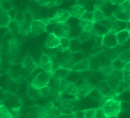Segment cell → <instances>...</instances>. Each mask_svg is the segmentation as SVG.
Wrapping results in <instances>:
<instances>
[{
    "label": "cell",
    "instance_id": "cell-1",
    "mask_svg": "<svg viewBox=\"0 0 130 118\" xmlns=\"http://www.w3.org/2000/svg\"><path fill=\"white\" fill-rule=\"evenodd\" d=\"M100 108L107 118H117L122 111L121 101L116 98H110L106 100Z\"/></svg>",
    "mask_w": 130,
    "mask_h": 118
},
{
    "label": "cell",
    "instance_id": "cell-2",
    "mask_svg": "<svg viewBox=\"0 0 130 118\" xmlns=\"http://www.w3.org/2000/svg\"><path fill=\"white\" fill-rule=\"evenodd\" d=\"M53 73L41 71L37 74L29 84L32 87L37 90H40L45 87H47L52 79Z\"/></svg>",
    "mask_w": 130,
    "mask_h": 118
},
{
    "label": "cell",
    "instance_id": "cell-3",
    "mask_svg": "<svg viewBox=\"0 0 130 118\" xmlns=\"http://www.w3.org/2000/svg\"><path fill=\"white\" fill-rule=\"evenodd\" d=\"M112 16L121 22H130V1H125L123 3L117 6L113 12Z\"/></svg>",
    "mask_w": 130,
    "mask_h": 118
},
{
    "label": "cell",
    "instance_id": "cell-4",
    "mask_svg": "<svg viewBox=\"0 0 130 118\" xmlns=\"http://www.w3.org/2000/svg\"><path fill=\"white\" fill-rule=\"evenodd\" d=\"M95 89H96V87L94 84H93L88 81H85L78 87L76 95H75V98L77 100H82L84 97L90 95Z\"/></svg>",
    "mask_w": 130,
    "mask_h": 118
},
{
    "label": "cell",
    "instance_id": "cell-5",
    "mask_svg": "<svg viewBox=\"0 0 130 118\" xmlns=\"http://www.w3.org/2000/svg\"><path fill=\"white\" fill-rule=\"evenodd\" d=\"M38 67L41 70H43V71L51 72V73L54 74V63L53 61V58L51 55H49L46 53H42L39 58V62H38Z\"/></svg>",
    "mask_w": 130,
    "mask_h": 118
},
{
    "label": "cell",
    "instance_id": "cell-6",
    "mask_svg": "<svg viewBox=\"0 0 130 118\" xmlns=\"http://www.w3.org/2000/svg\"><path fill=\"white\" fill-rule=\"evenodd\" d=\"M71 15L67 9H60L55 12L53 17L47 19V25H56L60 23H65L70 19Z\"/></svg>",
    "mask_w": 130,
    "mask_h": 118
},
{
    "label": "cell",
    "instance_id": "cell-7",
    "mask_svg": "<svg viewBox=\"0 0 130 118\" xmlns=\"http://www.w3.org/2000/svg\"><path fill=\"white\" fill-rule=\"evenodd\" d=\"M47 25H47V20L35 19L34 20H32L31 23L30 32L35 35H39L47 30Z\"/></svg>",
    "mask_w": 130,
    "mask_h": 118
},
{
    "label": "cell",
    "instance_id": "cell-8",
    "mask_svg": "<svg viewBox=\"0 0 130 118\" xmlns=\"http://www.w3.org/2000/svg\"><path fill=\"white\" fill-rule=\"evenodd\" d=\"M71 26L67 22L65 23H60L54 25L52 33H54L56 36H57L59 38H68V36L71 34Z\"/></svg>",
    "mask_w": 130,
    "mask_h": 118
},
{
    "label": "cell",
    "instance_id": "cell-9",
    "mask_svg": "<svg viewBox=\"0 0 130 118\" xmlns=\"http://www.w3.org/2000/svg\"><path fill=\"white\" fill-rule=\"evenodd\" d=\"M47 118H57L66 115L64 112L54 103L48 102L44 106Z\"/></svg>",
    "mask_w": 130,
    "mask_h": 118
},
{
    "label": "cell",
    "instance_id": "cell-10",
    "mask_svg": "<svg viewBox=\"0 0 130 118\" xmlns=\"http://www.w3.org/2000/svg\"><path fill=\"white\" fill-rule=\"evenodd\" d=\"M101 45L107 48L112 49L118 46V42L116 39V33L112 32H108L106 33L101 39Z\"/></svg>",
    "mask_w": 130,
    "mask_h": 118
},
{
    "label": "cell",
    "instance_id": "cell-11",
    "mask_svg": "<svg viewBox=\"0 0 130 118\" xmlns=\"http://www.w3.org/2000/svg\"><path fill=\"white\" fill-rule=\"evenodd\" d=\"M20 65L23 71H25L28 74H31L38 67V65L35 62V61L31 56L24 57Z\"/></svg>",
    "mask_w": 130,
    "mask_h": 118
},
{
    "label": "cell",
    "instance_id": "cell-12",
    "mask_svg": "<svg viewBox=\"0 0 130 118\" xmlns=\"http://www.w3.org/2000/svg\"><path fill=\"white\" fill-rule=\"evenodd\" d=\"M109 31L114 33H118L122 30H125L128 28V23L119 21L116 19L112 16L111 17H109Z\"/></svg>",
    "mask_w": 130,
    "mask_h": 118
},
{
    "label": "cell",
    "instance_id": "cell-13",
    "mask_svg": "<svg viewBox=\"0 0 130 118\" xmlns=\"http://www.w3.org/2000/svg\"><path fill=\"white\" fill-rule=\"evenodd\" d=\"M90 65H91L90 58L84 57L75 63V65L73 66L71 71H76V72H83V71L88 70L90 67Z\"/></svg>",
    "mask_w": 130,
    "mask_h": 118
},
{
    "label": "cell",
    "instance_id": "cell-14",
    "mask_svg": "<svg viewBox=\"0 0 130 118\" xmlns=\"http://www.w3.org/2000/svg\"><path fill=\"white\" fill-rule=\"evenodd\" d=\"M60 38L56 36L54 33L49 32L45 39L44 46L49 49H56L60 46Z\"/></svg>",
    "mask_w": 130,
    "mask_h": 118
},
{
    "label": "cell",
    "instance_id": "cell-15",
    "mask_svg": "<svg viewBox=\"0 0 130 118\" xmlns=\"http://www.w3.org/2000/svg\"><path fill=\"white\" fill-rule=\"evenodd\" d=\"M85 7L81 4H76L74 6H71L68 9V12L71 15V17H74L76 19H78L79 20L81 19L82 16L86 12Z\"/></svg>",
    "mask_w": 130,
    "mask_h": 118
},
{
    "label": "cell",
    "instance_id": "cell-16",
    "mask_svg": "<svg viewBox=\"0 0 130 118\" xmlns=\"http://www.w3.org/2000/svg\"><path fill=\"white\" fill-rule=\"evenodd\" d=\"M116 71V70L114 69V68L112 67L111 62L110 64H105V65H102L99 68H98V72L103 77L108 78H109L111 75H112V74Z\"/></svg>",
    "mask_w": 130,
    "mask_h": 118
},
{
    "label": "cell",
    "instance_id": "cell-17",
    "mask_svg": "<svg viewBox=\"0 0 130 118\" xmlns=\"http://www.w3.org/2000/svg\"><path fill=\"white\" fill-rule=\"evenodd\" d=\"M116 35L118 45L122 46L130 38V30L128 28L125 30H122V31L116 33Z\"/></svg>",
    "mask_w": 130,
    "mask_h": 118
},
{
    "label": "cell",
    "instance_id": "cell-18",
    "mask_svg": "<svg viewBox=\"0 0 130 118\" xmlns=\"http://www.w3.org/2000/svg\"><path fill=\"white\" fill-rule=\"evenodd\" d=\"M95 22H91V21H87V20H80L79 22V26L80 27L82 32H91L93 33L94 28H95Z\"/></svg>",
    "mask_w": 130,
    "mask_h": 118
},
{
    "label": "cell",
    "instance_id": "cell-19",
    "mask_svg": "<svg viewBox=\"0 0 130 118\" xmlns=\"http://www.w3.org/2000/svg\"><path fill=\"white\" fill-rule=\"evenodd\" d=\"M108 17L106 16L102 9L93 10V22L96 24H100L107 20Z\"/></svg>",
    "mask_w": 130,
    "mask_h": 118
},
{
    "label": "cell",
    "instance_id": "cell-20",
    "mask_svg": "<svg viewBox=\"0 0 130 118\" xmlns=\"http://www.w3.org/2000/svg\"><path fill=\"white\" fill-rule=\"evenodd\" d=\"M12 22V19L9 13L0 12V28H8Z\"/></svg>",
    "mask_w": 130,
    "mask_h": 118
},
{
    "label": "cell",
    "instance_id": "cell-21",
    "mask_svg": "<svg viewBox=\"0 0 130 118\" xmlns=\"http://www.w3.org/2000/svg\"><path fill=\"white\" fill-rule=\"evenodd\" d=\"M71 70H67L63 68H57L54 74H53V78L57 80H64L68 76V75L71 73Z\"/></svg>",
    "mask_w": 130,
    "mask_h": 118
},
{
    "label": "cell",
    "instance_id": "cell-22",
    "mask_svg": "<svg viewBox=\"0 0 130 118\" xmlns=\"http://www.w3.org/2000/svg\"><path fill=\"white\" fill-rule=\"evenodd\" d=\"M71 45V39L69 38H60V45L56 48V51L58 53H64L66 51H69Z\"/></svg>",
    "mask_w": 130,
    "mask_h": 118
},
{
    "label": "cell",
    "instance_id": "cell-23",
    "mask_svg": "<svg viewBox=\"0 0 130 118\" xmlns=\"http://www.w3.org/2000/svg\"><path fill=\"white\" fill-rule=\"evenodd\" d=\"M15 8V7L14 6V3L12 1H8V0H6V1H0V10L3 12L9 13V12L13 10Z\"/></svg>",
    "mask_w": 130,
    "mask_h": 118
},
{
    "label": "cell",
    "instance_id": "cell-24",
    "mask_svg": "<svg viewBox=\"0 0 130 118\" xmlns=\"http://www.w3.org/2000/svg\"><path fill=\"white\" fill-rule=\"evenodd\" d=\"M77 88H78V87L77 86V84L75 83H73V82H70L69 81L68 84V85L66 86V87H65L63 94H68V95H71V96H73V97H75L76 93H77Z\"/></svg>",
    "mask_w": 130,
    "mask_h": 118
},
{
    "label": "cell",
    "instance_id": "cell-25",
    "mask_svg": "<svg viewBox=\"0 0 130 118\" xmlns=\"http://www.w3.org/2000/svg\"><path fill=\"white\" fill-rule=\"evenodd\" d=\"M97 111L98 108H91V109H87L81 111L82 113V117L83 118H96L97 115Z\"/></svg>",
    "mask_w": 130,
    "mask_h": 118
},
{
    "label": "cell",
    "instance_id": "cell-26",
    "mask_svg": "<svg viewBox=\"0 0 130 118\" xmlns=\"http://www.w3.org/2000/svg\"><path fill=\"white\" fill-rule=\"evenodd\" d=\"M111 64H112V67L114 68V69L116 71H122L124 69V68L125 67V65H127V63L121 61L120 59H119L117 57L111 62Z\"/></svg>",
    "mask_w": 130,
    "mask_h": 118
},
{
    "label": "cell",
    "instance_id": "cell-27",
    "mask_svg": "<svg viewBox=\"0 0 130 118\" xmlns=\"http://www.w3.org/2000/svg\"><path fill=\"white\" fill-rule=\"evenodd\" d=\"M117 58L120 59L121 61L125 63H129L130 62V49L120 51L117 56Z\"/></svg>",
    "mask_w": 130,
    "mask_h": 118
},
{
    "label": "cell",
    "instance_id": "cell-28",
    "mask_svg": "<svg viewBox=\"0 0 130 118\" xmlns=\"http://www.w3.org/2000/svg\"><path fill=\"white\" fill-rule=\"evenodd\" d=\"M0 118H13L10 110L5 104H0Z\"/></svg>",
    "mask_w": 130,
    "mask_h": 118
},
{
    "label": "cell",
    "instance_id": "cell-29",
    "mask_svg": "<svg viewBox=\"0 0 130 118\" xmlns=\"http://www.w3.org/2000/svg\"><path fill=\"white\" fill-rule=\"evenodd\" d=\"M94 35L93 33L91 32H81L80 34L79 35L77 39L82 43L87 41H89L90 39H91L93 38V36Z\"/></svg>",
    "mask_w": 130,
    "mask_h": 118
},
{
    "label": "cell",
    "instance_id": "cell-30",
    "mask_svg": "<svg viewBox=\"0 0 130 118\" xmlns=\"http://www.w3.org/2000/svg\"><path fill=\"white\" fill-rule=\"evenodd\" d=\"M38 95H39V97H47L50 95H51V87H49V85L47 87H45L44 88L38 90Z\"/></svg>",
    "mask_w": 130,
    "mask_h": 118
},
{
    "label": "cell",
    "instance_id": "cell-31",
    "mask_svg": "<svg viewBox=\"0 0 130 118\" xmlns=\"http://www.w3.org/2000/svg\"><path fill=\"white\" fill-rule=\"evenodd\" d=\"M28 97L31 98V99H37L39 97V95H38V90L37 89H35L34 87H32L30 84H29V87H28Z\"/></svg>",
    "mask_w": 130,
    "mask_h": 118
},
{
    "label": "cell",
    "instance_id": "cell-32",
    "mask_svg": "<svg viewBox=\"0 0 130 118\" xmlns=\"http://www.w3.org/2000/svg\"><path fill=\"white\" fill-rule=\"evenodd\" d=\"M80 19L93 22V12H91V11H86L85 13L82 16Z\"/></svg>",
    "mask_w": 130,
    "mask_h": 118
},
{
    "label": "cell",
    "instance_id": "cell-33",
    "mask_svg": "<svg viewBox=\"0 0 130 118\" xmlns=\"http://www.w3.org/2000/svg\"><path fill=\"white\" fill-rule=\"evenodd\" d=\"M9 97V92L6 90L3 89V87H0V101L4 102L5 100H7Z\"/></svg>",
    "mask_w": 130,
    "mask_h": 118
},
{
    "label": "cell",
    "instance_id": "cell-34",
    "mask_svg": "<svg viewBox=\"0 0 130 118\" xmlns=\"http://www.w3.org/2000/svg\"><path fill=\"white\" fill-rule=\"evenodd\" d=\"M11 114L13 118H18L21 115V108L19 107H12L9 109Z\"/></svg>",
    "mask_w": 130,
    "mask_h": 118
},
{
    "label": "cell",
    "instance_id": "cell-35",
    "mask_svg": "<svg viewBox=\"0 0 130 118\" xmlns=\"http://www.w3.org/2000/svg\"><path fill=\"white\" fill-rule=\"evenodd\" d=\"M122 75H123V78L130 77V62L127 63V65H125L124 69L122 71Z\"/></svg>",
    "mask_w": 130,
    "mask_h": 118
},
{
    "label": "cell",
    "instance_id": "cell-36",
    "mask_svg": "<svg viewBox=\"0 0 130 118\" xmlns=\"http://www.w3.org/2000/svg\"><path fill=\"white\" fill-rule=\"evenodd\" d=\"M62 3V1H48V4L47 6V8H53L55 6H57Z\"/></svg>",
    "mask_w": 130,
    "mask_h": 118
},
{
    "label": "cell",
    "instance_id": "cell-37",
    "mask_svg": "<svg viewBox=\"0 0 130 118\" xmlns=\"http://www.w3.org/2000/svg\"><path fill=\"white\" fill-rule=\"evenodd\" d=\"M105 1H96L94 3V10L96 9H100L101 6L105 3Z\"/></svg>",
    "mask_w": 130,
    "mask_h": 118
},
{
    "label": "cell",
    "instance_id": "cell-38",
    "mask_svg": "<svg viewBox=\"0 0 130 118\" xmlns=\"http://www.w3.org/2000/svg\"><path fill=\"white\" fill-rule=\"evenodd\" d=\"M96 118H107L103 113L102 110L100 107L98 108V111H97V115H96Z\"/></svg>",
    "mask_w": 130,
    "mask_h": 118
},
{
    "label": "cell",
    "instance_id": "cell-39",
    "mask_svg": "<svg viewBox=\"0 0 130 118\" xmlns=\"http://www.w3.org/2000/svg\"><path fill=\"white\" fill-rule=\"evenodd\" d=\"M35 2L41 7H47L48 4V1H40V0H38V1H35Z\"/></svg>",
    "mask_w": 130,
    "mask_h": 118
},
{
    "label": "cell",
    "instance_id": "cell-40",
    "mask_svg": "<svg viewBox=\"0 0 130 118\" xmlns=\"http://www.w3.org/2000/svg\"><path fill=\"white\" fill-rule=\"evenodd\" d=\"M124 2H125V1H122V0H121V1H110V3H111L112 4L116 5L117 6H119V5H121L122 3H123Z\"/></svg>",
    "mask_w": 130,
    "mask_h": 118
},
{
    "label": "cell",
    "instance_id": "cell-41",
    "mask_svg": "<svg viewBox=\"0 0 130 118\" xmlns=\"http://www.w3.org/2000/svg\"><path fill=\"white\" fill-rule=\"evenodd\" d=\"M128 28H129V30H130V22L128 23Z\"/></svg>",
    "mask_w": 130,
    "mask_h": 118
},
{
    "label": "cell",
    "instance_id": "cell-42",
    "mask_svg": "<svg viewBox=\"0 0 130 118\" xmlns=\"http://www.w3.org/2000/svg\"><path fill=\"white\" fill-rule=\"evenodd\" d=\"M127 90H128V91H129V92H130V87H128V89H127Z\"/></svg>",
    "mask_w": 130,
    "mask_h": 118
},
{
    "label": "cell",
    "instance_id": "cell-43",
    "mask_svg": "<svg viewBox=\"0 0 130 118\" xmlns=\"http://www.w3.org/2000/svg\"><path fill=\"white\" fill-rule=\"evenodd\" d=\"M129 49H130V48H129Z\"/></svg>",
    "mask_w": 130,
    "mask_h": 118
}]
</instances>
